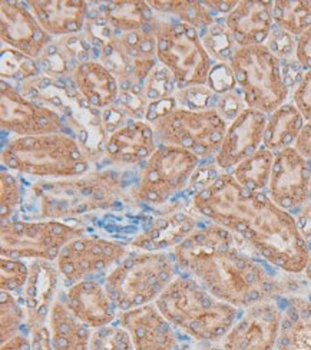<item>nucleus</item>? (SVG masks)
<instances>
[{
    "instance_id": "de8ad7c7",
    "label": "nucleus",
    "mask_w": 311,
    "mask_h": 350,
    "mask_svg": "<svg viewBox=\"0 0 311 350\" xmlns=\"http://www.w3.org/2000/svg\"><path fill=\"white\" fill-rule=\"evenodd\" d=\"M310 193H311V183H310Z\"/></svg>"
},
{
    "instance_id": "cd10ccee",
    "label": "nucleus",
    "mask_w": 311,
    "mask_h": 350,
    "mask_svg": "<svg viewBox=\"0 0 311 350\" xmlns=\"http://www.w3.org/2000/svg\"><path fill=\"white\" fill-rule=\"evenodd\" d=\"M274 163V152L267 150L264 144L249 158L244 159L232 170V177L244 188L253 193H265L269 188Z\"/></svg>"
},
{
    "instance_id": "ddd939ff",
    "label": "nucleus",
    "mask_w": 311,
    "mask_h": 350,
    "mask_svg": "<svg viewBox=\"0 0 311 350\" xmlns=\"http://www.w3.org/2000/svg\"><path fill=\"white\" fill-rule=\"evenodd\" d=\"M311 171L307 159L294 147L274 152V163L265 194L284 211L293 213L311 200Z\"/></svg>"
},
{
    "instance_id": "423d86ee",
    "label": "nucleus",
    "mask_w": 311,
    "mask_h": 350,
    "mask_svg": "<svg viewBox=\"0 0 311 350\" xmlns=\"http://www.w3.org/2000/svg\"><path fill=\"white\" fill-rule=\"evenodd\" d=\"M81 161L77 141L57 133L16 139L3 151V163L9 168L38 177H73Z\"/></svg>"
},
{
    "instance_id": "a18cd8bd",
    "label": "nucleus",
    "mask_w": 311,
    "mask_h": 350,
    "mask_svg": "<svg viewBox=\"0 0 311 350\" xmlns=\"http://www.w3.org/2000/svg\"><path fill=\"white\" fill-rule=\"evenodd\" d=\"M51 85H52V81L49 78H43L39 82V88H42V90H48V88H51Z\"/></svg>"
},
{
    "instance_id": "e433bc0d",
    "label": "nucleus",
    "mask_w": 311,
    "mask_h": 350,
    "mask_svg": "<svg viewBox=\"0 0 311 350\" xmlns=\"http://www.w3.org/2000/svg\"><path fill=\"white\" fill-rule=\"evenodd\" d=\"M290 100L301 112L306 122L311 121V70L303 72L301 78L293 88Z\"/></svg>"
},
{
    "instance_id": "72a5a7b5",
    "label": "nucleus",
    "mask_w": 311,
    "mask_h": 350,
    "mask_svg": "<svg viewBox=\"0 0 311 350\" xmlns=\"http://www.w3.org/2000/svg\"><path fill=\"white\" fill-rule=\"evenodd\" d=\"M6 66H8V72L2 77L8 75L19 82H22L29 77L39 75V69L36 64L31 59V57L23 55L19 51H10V49H8V52L5 49L2 51V68H6Z\"/></svg>"
},
{
    "instance_id": "7c9ffc66",
    "label": "nucleus",
    "mask_w": 311,
    "mask_h": 350,
    "mask_svg": "<svg viewBox=\"0 0 311 350\" xmlns=\"http://www.w3.org/2000/svg\"><path fill=\"white\" fill-rule=\"evenodd\" d=\"M23 300H18L9 291L0 295V340L6 343L8 340L18 336L21 333L25 317H27L23 309Z\"/></svg>"
},
{
    "instance_id": "39448f33",
    "label": "nucleus",
    "mask_w": 311,
    "mask_h": 350,
    "mask_svg": "<svg viewBox=\"0 0 311 350\" xmlns=\"http://www.w3.org/2000/svg\"><path fill=\"white\" fill-rule=\"evenodd\" d=\"M228 64L247 108L269 115L290 100L280 57L267 45L239 48Z\"/></svg>"
},
{
    "instance_id": "79ce46f5",
    "label": "nucleus",
    "mask_w": 311,
    "mask_h": 350,
    "mask_svg": "<svg viewBox=\"0 0 311 350\" xmlns=\"http://www.w3.org/2000/svg\"><path fill=\"white\" fill-rule=\"evenodd\" d=\"M0 350H32V347H31V340H29V338L19 333L18 336H14L6 343H2Z\"/></svg>"
},
{
    "instance_id": "dca6fc26",
    "label": "nucleus",
    "mask_w": 311,
    "mask_h": 350,
    "mask_svg": "<svg viewBox=\"0 0 311 350\" xmlns=\"http://www.w3.org/2000/svg\"><path fill=\"white\" fill-rule=\"evenodd\" d=\"M62 300L81 322L94 330L112 325L116 317L115 310L118 309L105 284L94 279L68 287Z\"/></svg>"
},
{
    "instance_id": "c03bdc74",
    "label": "nucleus",
    "mask_w": 311,
    "mask_h": 350,
    "mask_svg": "<svg viewBox=\"0 0 311 350\" xmlns=\"http://www.w3.org/2000/svg\"><path fill=\"white\" fill-rule=\"evenodd\" d=\"M304 274H306L307 282L311 284V247H310V258H308V262H307V267L304 270Z\"/></svg>"
},
{
    "instance_id": "4c0bfd02",
    "label": "nucleus",
    "mask_w": 311,
    "mask_h": 350,
    "mask_svg": "<svg viewBox=\"0 0 311 350\" xmlns=\"http://www.w3.org/2000/svg\"><path fill=\"white\" fill-rule=\"evenodd\" d=\"M247 108L244 98L239 90L219 95L218 105L215 111L224 118L228 124H231L236 116H239Z\"/></svg>"
},
{
    "instance_id": "ea45409f",
    "label": "nucleus",
    "mask_w": 311,
    "mask_h": 350,
    "mask_svg": "<svg viewBox=\"0 0 311 350\" xmlns=\"http://www.w3.org/2000/svg\"><path fill=\"white\" fill-rule=\"evenodd\" d=\"M295 61L301 65L303 72L311 70V26L295 38Z\"/></svg>"
},
{
    "instance_id": "f8f14e48",
    "label": "nucleus",
    "mask_w": 311,
    "mask_h": 350,
    "mask_svg": "<svg viewBox=\"0 0 311 350\" xmlns=\"http://www.w3.org/2000/svg\"><path fill=\"white\" fill-rule=\"evenodd\" d=\"M283 309L277 301H261L243 309L234 326L221 340L224 350H275Z\"/></svg>"
},
{
    "instance_id": "2eb2a0df",
    "label": "nucleus",
    "mask_w": 311,
    "mask_h": 350,
    "mask_svg": "<svg viewBox=\"0 0 311 350\" xmlns=\"http://www.w3.org/2000/svg\"><path fill=\"white\" fill-rule=\"evenodd\" d=\"M120 325L129 333L133 350H175L174 326L162 316L155 303L121 312Z\"/></svg>"
},
{
    "instance_id": "bb28decb",
    "label": "nucleus",
    "mask_w": 311,
    "mask_h": 350,
    "mask_svg": "<svg viewBox=\"0 0 311 350\" xmlns=\"http://www.w3.org/2000/svg\"><path fill=\"white\" fill-rule=\"evenodd\" d=\"M42 113L32 102L25 100L16 91H2V126L19 135H42L38 118Z\"/></svg>"
},
{
    "instance_id": "393cba45",
    "label": "nucleus",
    "mask_w": 311,
    "mask_h": 350,
    "mask_svg": "<svg viewBox=\"0 0 311 350\" xmlns=\"http://www.w3.org/2000/svg\"><path fill=\"white\" fill-rule=\"evenodd\" d=\"M152 129L145 124H132L113 134L107 142V151L112 158H121L122 163L145 161L152 152Z\"/></svg>"
},
{
    "instance_id": "2f4dec72",
    "label": "nucleus",
    "mask_w": 311,
    "mask_h": 350,
    "mask_svg": "<svg viewBox=\"0 0 311 350\" xmlns=\"http://www.w3.org/2000/svg\"><path fill=\"white\" fill-rule=\"evenodd\" d=\"M89 350H133V343L121 325H109L92 332Z\"/></svg>"
},
{
    "instance_id": "c9c22d12",
    "label": "nucleus",
    "mask_w": 311,
    "mask_h": 350,
    "mask_svg": "<svg viewBox=\"0 0 311 350\" xmlns=\"http://www.w3.org/2000/svg\"><path fill=\"white\" fill-rule=\"evenodd\" d=\"M206 86H208L210 90L217 95H224L227 92L235 91L236 82H235L234 72H232L230 64L214 65L210 72L208 83H206Z\"/></svg>"
},
{
    "instance_id": "9d476101",
    "label": "nucleus",
    "mask_w": 311,
    "mask_h": 350,
    "mask_svg": "<svg viewBox=\"0 0 311 350\" xmlns=\"http://www.w3.org/2000/svg\"><path fill=\"white\" fill-rule=\"evenodd\" d=\"M187 25L168 26L159 32L157 42L158 59L172 70L175 81L187 82L189 86H205L215 61L204 48L201 38H188Z\"/></svg>"
},
{
    "instance_id": "a878e982",
    "label": "nucleus",
    "mask_w": 311,
    "mask_h": 350,
    "mask_svg": "<svg viewBox=\"0 0 311 350\" xmlns=\"http://www.w3.org/2000/svg\"><path fill=\"white\" fill-rule=\"evenodd\" d=\"M77 86L92 107H107L118 100L116 81L103 65L81 64L77 69Z\"/></svg>"
},
{
    "instance_id": "6ab92c4d",
    "label": "nucleus",
    "mask_w": 311,
    "mask_h": 350,
    "mask_svg": "<svg viewBox=\"0 0 311 350\" xmlns=\"http://www.w3.org/2000/svg\"><path fill=\"white\" fill-rule=\"evenodd\" d=\"M59 270L48 260H35L29 266V279L25 286L23 303L27 323L48 322L59 283Z\"/></svg>"
},
{
    "instance_id": "f704fd0d",
    "label": "nucleus",
    "mask_w": 311,
    "mask_h": 350,
    "mask_svg": "<svg viewBox=\"0 0 311 350\" xmlns=\"http://www.w3.org/2000/svg\"><path fill=\"white\" fill-rule=\"evenodd\" d=\"M23 191L19 188L18 183L10 175H2V220H10L13 213L21 206Z\"/></svg>"
},
{
    "instance_id": "58836bf2",
    "label": "nucleus",
    "mask_w": 311,
    "mask_h": 350,
    "mask_svg": "<svg viewBox=\"0 0 311 350\" xmlns=\"http://www.w3.org/2000/svg\"><path fill=\"white\" fill-rule=\"evenodd\" d=\"M27 330L32 350H53L52 334L48 322L27 323Z\"/></svg>"
},
{
    "instance_id": "4be33fe9",
    "label": "nucleus",
    "mask_w": 311,
    "mask_h": 350,
    "mask_svg": "<svg viewBox=\"0 0 311 350\" xmlns=\"http://www.w3.org/2000/svg\"><path fill=\"white\" fill-rule=\"evenodd\" d=\"M48 325L53 350H89L92 332L73 314L62 299L55 300Z\"/></svg>"
},
{
    "instance_id": "7ed1b4c3",
    "label": "nucleus",
    "mask_w": 311,
    "mask_h": 350,
    "mask_svg": "<svg viewBox=\"0 0 311 350\" xmlns=\"http://www.w3.org/2000/svg\"><path fill=\"white\" fill-rule=\"evenodd\" d=\"M155 304L174 327L205 343L224 339L243 312L214 297L187 273L175 277Z\"/></svg>"
},
{
    "instance_id": "5701e85b",
    "label": "nucleus",
    "mask_w": 311,
    "mask_h": 350,
    "mask_svg": "<svg viewBox=\"0 0 311 350\" xmlns=\"http://www.w3.org/2000/svg\"><path fill=\"white\" fill-rule=\"evenodd\" d=\"M36 19L49 33H75L82 31L87 18V3L83 2H32Z\"/></svg>"
},
{
    "instance_id": "4468645a",
    "label": "nucleus",
    "mask_w": 311,
    "mask_h": 350,
    "mask_svg": "<svg viewBox=\"0 0 311 350\" xmlns=\"http://www.w3.org/2000/svg\"><path fill=\"white\" fill-rule=\"evenodd\" d=\"M267 121V113L245 108L227 128L226 138L215 157L217 167L231 174L244 159L254 155L264 144Z\"/></svg>"
},
{
    "instance_id": "c756f323",
    "label": "nucleus",
    "mask_w": 311,
    "mask_h": 350,
    "mask_svg": "<svg viewBox=\"0 0 311 350\" xmlns=\"http://www.w3.org/2000/svg\"><path fill=\"white\" fill-rule=\"evenodd\" d=\"M198 35L204 48L217 64H228L234 52L239 49L226 26V16H219L214 25L200 29Z\"/></svg>"
},
{
    "instance_id": "c85d7f7f",
    "label": "nucleus",
    "mask_w": 311,
    "mask_h": 350,
    "mask_svg": "<svg viewBox=\"0 0 311 350\" xmlns=\"http://www.w3.org/2000/svg\"><path fill=\"white\" fill-rule=\"evenodd\" d=\"M274 25L293 36H300L311 26V2L308 0H277L271 8Z\"/></svg>"
},
{
    "instance_id": "f03ea898",
    "label": "nucleus",
    "mask_w": 311,
    "mask_h": 350,
    "mask_svg": "<svg viewBox=\"0 0 311 350\" xmlns=\"http://www.w3.org/2000/svg\"><path fill=\"white\" fill-rule=\"evenodd\" d=\"M231 232L270 267L287 274L304 273L310 247L297 221L265 193H254L247 200L241 220Z\"/></svg>"
},
{
    "instance_id": "aec40b11",
    "label": "nucleus",
    "mask_w": 311,
    "mask_h": 350,
    "mask_svg": "<svg viewBox=\"0 0 311 350\" xmlns=\"http://www.w3.org/2000/svg\"><path fill=\"white\" fill-rule=\"evenodd\" d=\"M198 224L188 213L176 211L170 217L151 221L144 228V234L132 241V245L145 252H164L170 247L180 245Z\"/></svg>"
},
{
    "instance_id": "49530a36",
    "label": "nucleus",
    "mask_w": 311,
    "mask_h": 350,
    "mask_svg": "<svg viewBox=\"0 0 311 350\" xmlns=\"http://www.w3.org/2000/svg\"><path fill=\"white\" fill-rule=\"evenodd\" d=\"M201 350H224V349H222V346H206V347H202Z\"/></svg>"
},
{
    "instance_id": "473e14b6",
    "label": "nucleus",
    "mask_w": 311,
    "mask_h": 350,
    "mask_svg": "<svg viewBox=\"0 0 311 350\" xmlns=\"http://www.w3.org/2000/svg\"><path fill=\"white\" fill-rule=\"evenodd\" d=\"M29 279V267L22 260L2 257L0 260V287L9 293H21Z\"/></svg>"
},
{
    "instance_id": "a211bd4d",
    "label": "nucleus",
    "mask_w": 311,
    "mask_h": 350,
    "mask_svg": "<svg viewBox=\"0 0 311 350\" xmlns=\"http://www.w3.org/2000/svg\"><path fill=\"white\" fill-rule=\"evenodd\" d=\"M2 38L26 56L36 57L51 36L29 12L26 2H2Z\"/></svg>"
},
{
    "instance_id": "f3484780",
    "label": "nucleus",
    "mask_w": 311,
    "mask_h": 350,
    "mask_svg": "<svg viewBox=\"0 0 311 350\" xmlns=\"http://www.w3.org/2000/svg\"><path fill=\"white\" fill-rule=\"evenodd\" d=\"M273 2H239L236 8L226 16V26L239 48L265 45L269 40L274 21L271 13Z\"/></svg>"
},
{
    "instance_id": "b1692460",
    "label": "nucleus",
    "mask_w": 311,
    "mask_h": 350,
    "mask_svg": "<svg viewBox=\"0 0 311 350\" xmlns=\"http://www.w3.org/2000/svg\"><path fill=\"white\" fill-rule=\"evenodd\" d=\"M304 124L306 120L297 107L291 100L286 102L284 105L269 113L264 133V147L273 152L294 147Z\"/></svg>"
},
{
    "instance_id": "a19ab883",
    "label": "nucleus",
    "mask_w": 311,
    "mask_h": 350,
    "mask_svg": "<svg viewBox=\"0 0 311 350\" xmlns=\"http://www.w3.org/2000/svg\"><path fill=\"white\" fill-rule=\"evenodd\" d=\"M294 148L297 150V152L303 155L307 161H311V121L304 124L301 133L299 134L297 139H295Z\"/></svg>"
},
{
    "instance_id": "6e6552de",
    "label": "nucleus",
    "mask_w": 311,
    "mask_h": 350,
    "mask_svg": "<svg viewBox=\"0 0 311 350\" xmlns=\"http://www.w3.org/2000/svg\"><path fill=\"white\" fill-rule=\"evenodd\" d=\"M85 230L65 221L2 220V257L12 260H48L59 257L72 240L83 237Z\"/></svg>"
},
{
    "instance_id": "37998d69",
    "label": "nucleus",
    "mask_w": 311,
    "mask_h": 350,
    "mask_svg": "<svg viewBox=\"0 0 311 350\" xmlns=\"http://www.w3.org/2000/svg\"><path fill=\"white\" fill-rule=\"evenodd\" d=\"M236 5H239L236 0H218V2H213V6L218 10V13L226 14V16H228V14L236 8Z\"/></svg>"
},
{
    "instance_id": "20e7f679",
    "label": "nucleus",
    "mask_w": 311,
    "mask_h": 350,
    "mask_svg": "<svg viewBox=\"0 0 311 350\" xmlns=\"http://www.w3.org/2000/svg\"><path fill=\"white\" fill-rule=\"evenodd\" d=\"M175 256L165 252L131 253L107 275L105 288L116 309L128 312L151 304L174 282Z\"/></svg>"
},
{
    "instance_id": "412c9836",
    "label": "nucleus",
    "mask_w": 311,
    "mask_h": 350,
    "mask_svg": "<svg viewBox=\"0 0 311 350\" xmlns=\"http://www.w3.org/2000/svg\"><path fill=\"white\" fill-rule=\"evenodd\" d=\"M283 303L277 350H311V300L294 296Z\"/></svg>"
},
{
    "instance_id": "f257e3e1",
    "label": "nucleus",
    "mask_w": 311,
    "mask_h": 350,
    "mask_svg": "<svg viewBox=\"0 0 311 350\" xmlns=\"http://www.w3.org/2000/svg\"><path fill=\"white\" fill-rule=\"evenodd\" d=\"M244 241L224 227L200 223L175 247V265L221 301L247 309L261 301H278L290 291L275 269L247 253Z\"/></svg>"
},
{
    "instance_id": "1a4fd4ad",
    "label": "nucleus",
    "mask_w": 311,
    "mask_h": 350,
    "mask_svg": "<svg viewBox=\"0 0 311 350\" xmlns=\"http://www.w3.org/2000/svg\"><path fill=\"white\" fill-rule=\"evenodd\" d=\"M200 161L194 152L182 148H158L150 161H146L145 175L138 183L137 197L148 204H165L172 194L191 181Z\"/></svg>"
},
{
    "instance_id": "9b49d317",
    "label": "nucleus",
    "mask_w": 311,
    "mask_h": 350,
    "mask_svg": "<svg viewBox=\"0 0 311 350\" xmlns=\"http://www.w3.org/2000/svg\"><path fill=\"white\" fill-rule=\"evenodd\" d=\"M128 254L125 245L98 236L79 237L68 243L57 257L56 267L66 287L103 274Z\"/></svg>"
},
{
    "instance_id": "0eeeda50",
    "label": "nucleus",
    "mask_w": 311,
    "mask_h": 350,
    "mask_svg": "<svg viewBox=\"0 0 311 350\" xmlns=\"http://www.w3.org/2000/svg\"><path fill=\"white\" fill-rule=\"evenodd\" d=\"M228 125L215 109H174L158 120L157 137L164 147L191 151L200 159H215Z\"/></svg>"
}]
</instances>
